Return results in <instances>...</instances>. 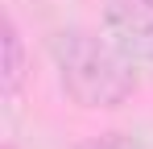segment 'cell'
<instances>
[{"label":"cell","mask_w":153,"mask_h":149,"mask_svg":"<svg viewBox=\"0 0 153 149\" xmlns=\"http://www.w3.org/2000/svg\"><path fill=\"white\" fill-rule=\"evenodd\" d=\"M79 149H141V141H137V137H128V133H103V137L83 141Z\"/></svg>","instance_id":"277c9868"},{"label":"cell","mask_w":153,"mask_h":149,"mask_svg":"<svg viewBox=\"0 0 153 149\" xmlns=\"http://www.w3.org/2000/svg\"><path fill=\"white\" fill-rule=\"evenodd\" d=\"M103 33L132 62H153V0H108Z\"/></svg>","instance_id":"7a4b0ae2"},{"label":"cell","mask_w":153,"mask_h":149,"mask_svg":"<svg viewBox=\"0 0 153 149\" xmlns=\"http://www.w3.org/2000/svg\"><path fill=\"white\" fill-rule=\"evenodd\" d=\"M21 79H25V42L17 33V25H4V95L13 99L21 91Z\"/></svg>","instance_id":"3957f363"},{"label":"cell","mask_w":153,"mask_h":149,"mask_svg":"<svg viewBox=\"0 0 153 149\" xmlns=\"http://www.w3.org/2000/svg\"><path fill=\"white\" fill-rule=\"evenodd\" d=\"M50 58L62 91L79 108H120L137 91L132 58L112 37H95L87 29H58L50 37Z\"/></svg>","instance_id":"6da1fadb"}]
</instances>
